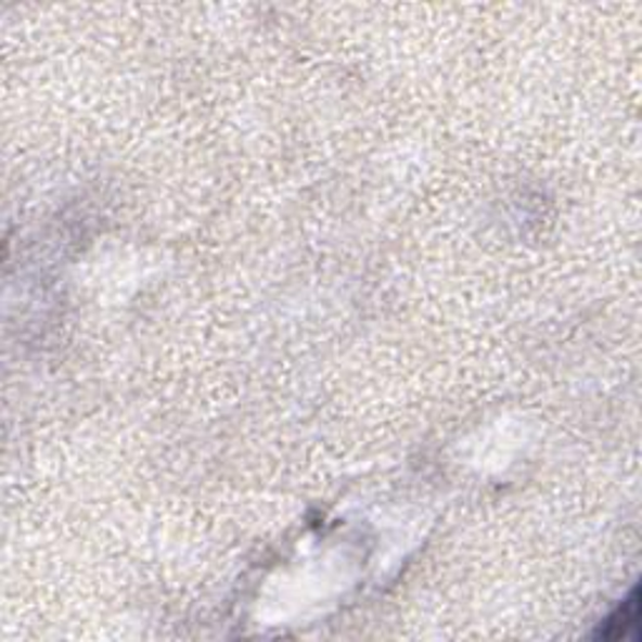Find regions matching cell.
I'll return each instance as SVG.
<instances>
[{
    "label": "cell",
    "instance_id": "cell-1",
    "mask_svg": "<svg viewBox=\"0 0 642 642\" xmlns=\"http://www.w3.org/2000/svg\"><path fill=\"white\" fill-rule=\"evenodd\" d=\"M640 635V588L632 592L600 622L595 638L602 640H638Z\"/></svg>",
    "mask_w": 642,
    "mask_h": 642
}]
</instances>
